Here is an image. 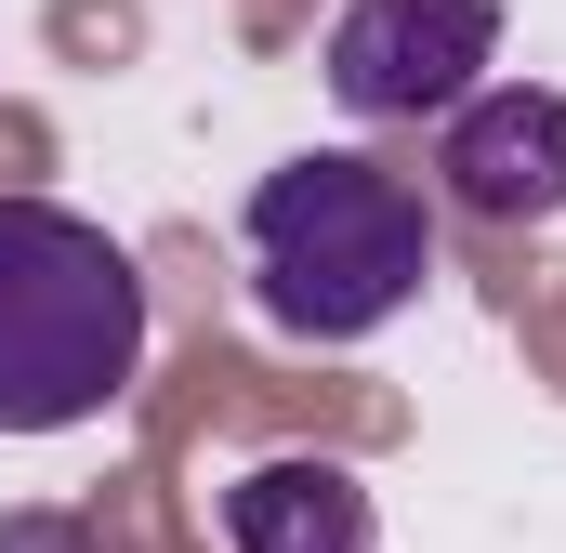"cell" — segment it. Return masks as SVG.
I'll return each mask as SVG.
<instances>
[{
	"label": "cell",
	"instance_id": "7a4b0ae2",
	"mask_svg": "<svg viewBox=\"0 0 566 553\" xmlns=\"http://www.w3.org/2000/svg\"><path fill=\"white\" fill-rule=\"evenodd\" d=\"M133 369H145V264L53 198H0V435H66L119 409Z\"/></svg>",
	"mask_w": 566,
	"mask_h": 553
},
{
	"label": "cell",
	"instance_id": "6da1fadb",
	"mask_svg": "<svg viewBox=\"0 0 566 553\" xmlns=\"http://www.w3.org/2000/svg\"><path fill=\"white\" fill-rule=\"evenodd\" d=\"M422 276H434V211L409 171L316 145L251 185V290L290 343H369L382 316L422 303Z\"/></svg>",
	"mask_w": 566,
	"mask_h": 553
},
{
	"label": "cell",
	"instance_id": "3957f363",
	"mask_svg": "<svg viewBox=\"0 0 566 553\" xmlns=\"http://www.w3.org/2000/svg\"><path fill=\"white\" fill-rule=\"evenodd\" d=\"M501 66V0H343L329 13V93L343 119H448Z\"/></svg>",
	"mask_w": 566,
	"mask_h": 553
},
{
	"label": "cell",
	"instance_id": "5b68a950",
	"mask_svg": "<svg viewBox=\"0 0 566 553\" xmlns=\"http://www.w3.org/2000/svg\"><path fill=\"white\" fill-rule=\"evenodd\" d=\"M369 488L343 474V461H316V448H277V461H251L238 488H224V553H369Z\"/></svg>",
	"mask_w": 566,
	"mask_h": 553
},
{
	"label": "cell",
	"instance_id": "277c9868",
	"mask_svg": "<svg viewBox=\"0 0 566 553\" xmlns=\"http://www.w3.org/2000/svg\"><path fill=\"white\" fill-rule=\"evenodd\" d=\"M434 171H448V198H461L474 225H554L566 211V93L488 80L474 106H448Z\"/></svg>",
	"mask_w": 566,
	"mask_h": 553
}]
</instances>
